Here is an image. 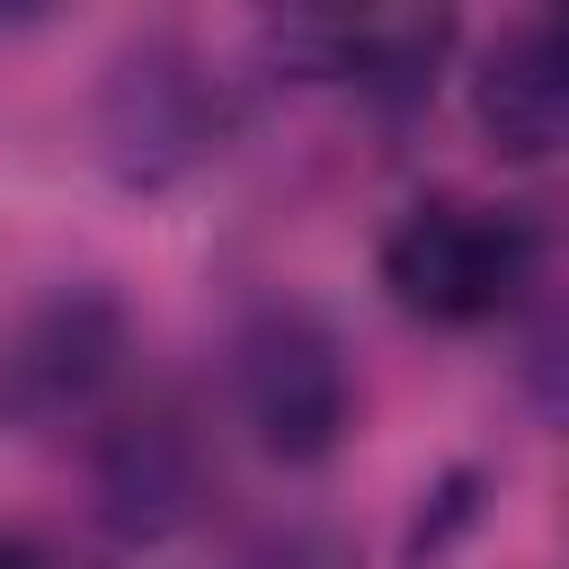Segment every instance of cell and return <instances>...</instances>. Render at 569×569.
Here are the masks:
<instances>
[{
  "instance_id": "277c9868",
  "label": "cell",
  "mask_w": 569,
  "mask_h": 569,
  "mask_svg": "<svg viewBox=\"0 0 569 569\" xmlns=\"http://www.w3.org/2000/svg\"><path fill=\"white\" fill-rule=\"evenodd\" d=\"M124 365V311L107 293H53L36 302L9 347H0V409L18 427H62V418H98Z\"/></svg>"
},
{
  "instance_id": "52a82bcc",
  "label": "cell",
  "mask_w": 569,
  "mask_h": 569,
  "mask_svg": "<svg viewBox=\"0 0 569 569\" xmlns=\"http://www.w3.org/2000/svg\"><path fill=\"white\" fill-rule=\"evenodd\" d=\"M284 44H302L320 62V80H347L382 107H409L436 89V62L453 44V18H418V9H391V18H320V27H284Z\"/></svg>"
},
{
  "instance_id": "9c48e42d",
  "label": "cell",
  "mask_w": 569,
  "mask_h": 569,
  "mask_svg": "<svg viewBox=\"0 0 569 569\" xmlns=\"http://www.w3.org/2000/svg\"><path fill=\"white\" fill-rule=\"evenodd\" d=\"M0 569H98V560H71V551H53L36 533H0Z\"/></svg>"
},
{
  "instance_id": "7a4b0ae2",
  "label": "cell",
  "mask_w": 569,
  "mask_h": 569,
  "mask_svg": "<svg viewBox=\"0 0 569 569\" xmlns=\"http://www.w3.org/2000/svg\"><path fill=\"white\" fill-rule=\"evenodd\" d=\"M222 373H231V418L276 462H320L356 418L347 347L311 302H284V293L249 302L231 347H222Z\"/></svg>"
},
{
  "instance_id": "3957f363",
  "label": "cell",
  "mask_w": 569,
  "mask_h": 569,
  "mask_svg": "<svg viewBox=\"0 0 569 569\" xmlns=\"http://www.w3.org/2000/svg\"><path fill=\"white\" fill-rule=\"evenodd\" d=\"M89 489H98V516L124 533V542H169L204 516V489H213V462H204V436L178 400H124V409H98L89 427Z\"/></svg>"
},
{
  "instance_id": "8992f818",
  "label": "cell",
  "mask_w": 569,
  "mask_h": 569,
  "mask_svg": "<svg viewBox=\"0 0 569 569\" xmlns=\"http://www.w3.org/2000/svg\"><path fill=\"white\" fill-rule=\"evenodd\" d=\"M471 116H480L498 160H551L569 142V36H560V18H516L480 53Z\"/></svg>"
},
{
  "instance_id": "ba28073f",
  "label": "cell",
  "mask_w": 569,
  "mask_h": 569,
  "mask_svg": "<svg viewBox=\"0 0 569 569\" xmlns=\"http://www.w3.org/2000/svg\"><path fill=\"white\" fill-rule=\"evenodd\" d=\"M231 569H356L329 533H311V525H284V533H258L249 551H231Z\"/></svg>"
},
{
  "instance_id": "5b68a950",
  "label": "cell",
  "mask_w": 569,
  "mask_h": 569,
  "mask_svg": "<svg viewBox=\"0 0 569 569\" xmlns=\"http://www.w3.org/2000/svg\"><path fill=\"white\" fill-rule=\"evenodd\" d=\"M222 133V98L213 80L169 53V44H142L116 62V89H107V151L124 178H169L187 160H204V142Z\"/></svg>"
},
{
  "instance_id": "6da1fadb",
  "label": "cell",
  "mask_w": 569,
  "mask_h": 569,
  "mask_svg": "<svg viewBox=\"0 0 569 569\" xmlns=\"http://www.w3.org/2000/svg\"><path fill=\"white\" fill-rule=\"evenodd\" d=\"M542 284V222L498 196H418L382 231V293L436 329H489Z\"/></svg>"
}]
</instances>
